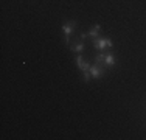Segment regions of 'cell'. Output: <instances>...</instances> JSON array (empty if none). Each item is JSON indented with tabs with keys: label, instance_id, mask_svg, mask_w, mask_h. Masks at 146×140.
<instances>
[{
	"label": "cell",
	"instance_id": "cell-1",
	"mask_svg": "<svg viewBox=\"0 0 146 140\" xmlns=\"http://www.w3.org/2000/svg\"><path fill=\"white\" fill-rule=\"evenodd\" d=\"M75 25H76V22L75 20H68V22H65L64 25H62V31H64V42H65V45H68V41H70V36H72V33H73V30H75Z\"/></svg>",
	"mask_w": 146,
	"mask_h": 140
},
{
	"label": "cell",
	"instance_id": "cell-2",
	"mask_svg": "<svg viewBox=\"0 0 146 140\" xmlns=\"http://www.w3.org/2000/svg\"><path fill=\"white\" fill-rule=\"evenodd\" d=\"M93 47L96 48V50H104L106 47H112L113 42L110 39H107V37H98V39H93Z\"/></svg>",
	"mask_w": 146,
	"mask_h": 140
},
{
	"label": "cell",
	"instance_id": "cell-3",
	"mask_svg": "<svg viewBox=\"0 0 146 140\" xmlns=\"http://www.w3.org/2000/svg\"><path fill=\"white\" fill-rule=\"evenodd\" d=\"M89 70H90V73H92V76H93V78H96V79H100L104 75V70L101 67H98V65H90Z\"/></svg>",
	"mask_w": 146,
	"mask_h": 140
},
{
	"label": "cell",
	"instance_id": "cell-4",
	"mask_svg": "<svg viewBox=\"0 0 146 140\" xmlns=\"http://www.w3.org/2000/svg\"><path fill=\"white\" fill-rule=\"evenodd\" d=\"M76 65H78V69L81 70V72H86V70L90 69V65L87 64V61H86L82 56H78V58H76Z\"/></svg>",
	"mask_w": 146,
	"mask_h": 140
},
{
	"label": "cell",
	"instance_id": "cell-5",
	"mask_svg": "<svg viewBox=\"0 0 146 140\" xmlns=\"http://www.w3.org/2000/svg\"><path fill=\"white\" fill-rule=\"evenodd\" d=\"M100 30H101V27H100V25H93L92 30H90L89 33H87V37H98Z\"/></svg>",
	"mask_w": 146,
	"mask_h": 140
},
{
	"label": "cell",
	"instance_id": "cell-6",
	"mask_svg": "<svg viewBox=\"0 0 146 140\" xmlns=\"http://www.w3.org/2000/svg\"><path fill=\"white\" fill-rule=\"evenodd\" d=\"M70 50L76 51V53H81V51L84 50V44H82V42H76V44H73L70 47Z\"/></svg>",
	"mask_w": 146,
	"mask_h": 140
},
{
	"label": "cell",
	"instance_id": "cell-7",
	"mask_svg": "<svg viewBox=\"0 0 146 140\" xmlns=\"http://www.w3.org/2000/svg\"><path fill=\"white\" fill-rule=\"evenodd\" d=\"M104 64H106V65H109V67H112V65L115 64V58H113V55H112V53L106 55V59H104Z\"/></svg>",
	"mask_w": 146,
	"mask_h": 140
},
{
	"label": "cell",
	"instance_id": "cell-8",
	"mask_svg": "<svg viewBox=\"0 0 146 140\" xmlns=\"http://www.w3.org/2000/svg\"><path fill=\"white\" fill-rule=\"evenodd\" d=\"M104 59H106V55H104V53H100V55H96L95 61H96V64H101V62H104Z\"/></svg>",
	"mask_w": 146,
	"mask_h": 140
},
{
	"label": "cell",
	"instance_id": "cell-9",
	"mask_svg": "<svg viewBox=\"0 0 146 140\" xmlns=\"http://www.w3.org/2000/svg\"><path fill=\"white\" fill-rule=\"evenodd\" d=\"M90 76H92V73H90V70H86V72H82V79H84L86 83L90 79Z\"/></svg>",
	"mask_w": 146,
	"mask_h": 140
}]
</instances>
